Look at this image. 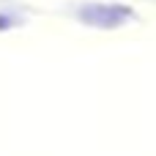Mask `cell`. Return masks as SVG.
<instances>
[{"instance_id": "1", "label": "cell", "mask_w": 156, "mask_h": 156, "mask_svg": "<svg viewBox=\"0 0 156 156\" xmlns=\"http://www.w3.org/2000/svg\"><path fill=\"white\" fill-rule=\"evenodd\" d=\"M80 16L82 22L88 25H99V27H115L126 19H132V8H123V5H104V3H93V5H82L80 8Z\"/></svg>"}]
</instances>
